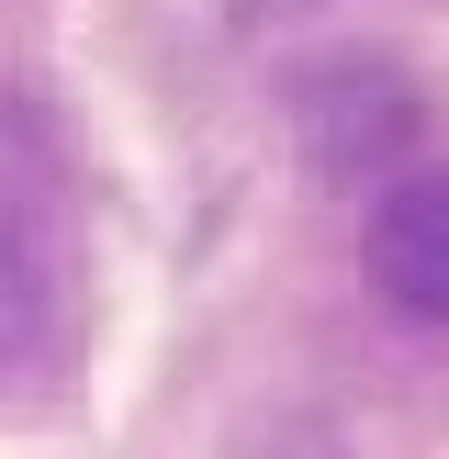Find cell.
<instances>
[{
	"label": "cell",
	"mask_w": 449,
	"mask_h": 459,
	"mask_svg": "<svg viewBox=\"0 0 449 459\" xmlns=\"http://www.w3.org/2000/svg\"><path fill=\"white\" fill-rule=\"evenodd\" d=\"M292 124H304V157L326 179H382V169H404L427 101H416V79L393 56H326L292 90Z\"/></svg>",
	"instance_id": "obj_1"
},
{
	"label": "cell",
	"mask_w": 449,
	"mask_h": 459,
	"mask_svg": "<svg viewBox=\"0 0 449 459\" xmlns=\"http://www.w3.org/2000/svg\"><path fill=\"white\" fill-rule=\"evenodd\" d=\"M371 291L404 325H449V169H404L371 213Z\"/></svg>",
	"instance_id": "obj_2"
},
{
	"label": "cell",
	"mask_w": 449,
	"mask_h": 459,
	"mask_svg": "<svg viewBox=\"0 0 449 459\" xmlns=\"http://www.w3.org/2000/svg\"><path fill=\"white\" fill-rule=\"evenodd\" d=\"M247 22H281V12H314V0H236Z\"/></svg>",
	"instance_id": "obj_3"
}]
</instances>
